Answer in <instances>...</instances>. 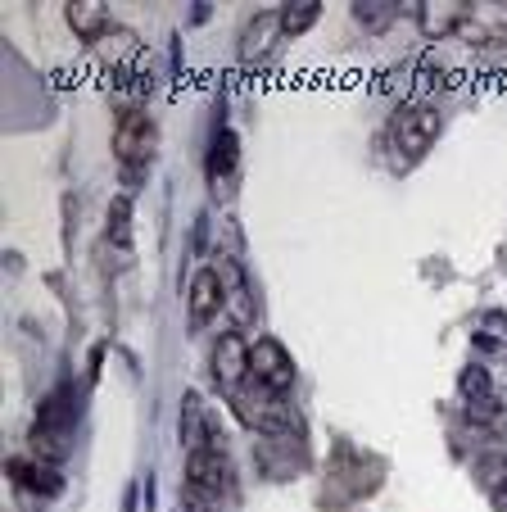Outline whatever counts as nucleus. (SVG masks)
<instances>
[{"label":"nucleus","mask_w":507,"mask_h":512,"mask_svg":"<svg viewBox=\"0 0 507 512\" xmlns=\"http://www.w3.org/2000/svg\"><path fill=\"white\" fill-rule=\"evenodd\" d=\"M231 413L249 426V431H263V435H290L295 431V413H290L286 395H272L263 390L259 381H249L231 395Z\"/></svg>","instance_id":"f257e3e1"},{"label":"nucleus","mask_w":507,"mask_h":512,"mask_svg":"<svg viewBox=\"0 0 507 512\" xmlns=\"http://www.w3.org/2000/svg\"><path fill=\"white\" fill-rule=\"evenodd\" d=\"M390 141H394V150H399V159L417 164V159L440 141V109H431V105L399 109L390 123Z\"/></svg>","instance_id":"f03ea898"},{"label":"nucleus","mask_w":507,"mask_h":512,"mask_svg":"<svg viewBox=\"0 0 507 512\" xmlns=\"http://www.w3.org/2000/svg\"><path fill=\"white\" fill-rule=\"evenodd\" d=\"M249 381H259L272 395H290L295 386V358L277 336L249 340Z\"/></svg>","instance_id":"7ed1b4c3"},{"label":"nucleus","mask_w":507,"mask_h":512,"mask_svg":"<svg viewBox=\"0 0 507 512\" xmlns=\"http://www.w3.org/2000/svg\"><path fill=\"white\" fill-rule=\"evenodd\" d=\"M154 145H159V127H154V118L141 114V109H127L114 127V159L127 164V168H141V164H150Z\"/></svg>","instance_id":"20e7f679"},{"label":"nucleus","mask_w":507,"mask_h":512,"mask_svg":"<svg viewBox=\"0 0 507 512\" xmlns=\"http://www.w3.org/2000/svg\"><path fill=\"white\" fill-rule=\"evenodd\" d=\"M186 485H191L195 494H209V499H218V494L231 490V458H227L218 435H213V445L186 454Z\"/></svg>","instance_id":"39448f33"},{"label":"nucleus","mask_w":507,"mask_h":512,"mask_svg":"<svg viewBox=\"0 0 507 512\" xmlns=\"http://www.w3.org/2000/svg\"><path fill=\"white\" fill-rule=\"evenodd\" d=\"M209 372H213V381H218L227 395H236V390L245 386V377H249V340L240 336V331H222V336L213 340Z\"/></svg>","instance_id":"423d86ee"},{"label":"nucleus","mask_w":507,"mask_h":512,"mask_svg":"<svg viewBox=\"0 0 507 512\" xmlns=\"http://www.w3.org/2000/svg\"><path fill=\"white\" fill-rule=\"evenodd\" d=\"M227 309V290H222V277L218 268H200L191 277V286H186V313H191V327H209L218 313Z\"/></svg>","instance_id":"0eeeda50"},{"label":"nucleus","mask_w":507,"mask_h":512,"mask_svg":"<svg viewBox=\"0 0 507 512\" xmlns=\"http://www.w3.org/2000/svg\"><path fill=\"white\" fill-rule=\"evenodd\" d=\"M10 481L19 485V490H32V494H41V499H55L59 490H64V476H59V467L55 463H46V458H37V454H19V458H10Z\"/></svg>","instance_id":"6e6552de"},{"label":"nucleus","mask_w":507,"mask_h":512,"mask_svg":"<svg viewBox=\"0 0 507 512\" xmlns=\"http://www.w3.org/2000/svg\"><path fill=\"white\" fill-rule=\"evenodd\" d=\"M467 19L471 5H458V0H421L417 5V28L426 41H449Z\"/></svg>","instance_id":"1a4fd4ad"},{"label":"nucleus","mask_w":507,"mask_h":512,"mask_svg":"<svg viewBox=\"0 0 507 512\" xmlns=\"http://www.w3.org/2000/svg\"><path fill=\"white\" fill-rule=\"evenodd\" d=\"M281 37H286V32H281V10L254 14V19L245 23V32H240V64H259Z\"/></svg>","instance_id":"9d476101"},{"label":"nucleus","mask_w":507,"mask_h":512,"mask_svg":"<svg viewBox=\"0 0 507 512\" xmlns=\"http://www.w3.org/2000/svg\"><path fill=\"white\" fill-rule=\"evenodd\" d=\"M218 277H222V290H227V309H231V318L245 327V322H254V295H249V281H245V272H240V263L236 259H227V254H218Z\"/></svg>","instance_id":"9b49d317"},{"label":"nucleus","mask_w":507,"mask_h":512,"mask_svg":"<svg viewBox=\"0 0 507 512\" xmlns=\"http://www.w3.org/2000/svg\"><path fill=\"white\" fill-rule=\"evenodd\" d=\"M177 431H182V449H186V454L213 445V422H209L204 399L195 395V390H186V395H182V422H177Z\"/></svg>","instance_id":"f8f14e48"},{"label":"nucleus","mask_w":507,"mask_h":512,"mask_svg":"<svg viewBox=\"0 0 507 512\" xmlns=\"http://www.w3.org/2000/svg\"><path fill=\"white\" fill-rule=\"evenodd\" d=\"M64 19L82 41L105 37V28H109V10L100 5V0H73V5L64 10Z\"/></svg>","instance_id":"ddd939ff"},{"label":"nucleus","mask_w":507,"mask_h":512,"mask_svg":"<svg viewBox=\"0 0 507 512\" xmlns=\"http://www.w3.org/2000/svg\"><path fill=\"white\" fill-rule=\"evenodd\" d=\"M28 449L37 458H46V463L59 467L73 445H68V431H55V426H32V431H28Z\"/></svg>","instance_id":"4468645a"},{"label":"nucleus","mask_w":507,"mask_h":512,"mask_svg":"<svg viewBox=\"0 0 507 512\" xmlns=\"http://www.w3.org/2000/svg\"><path fill=\"white\" fill-rule=\"evenodd\" d=\"M317 19H322V0H295V5H281V32H286V37H304Z\"/></svg>","instance_id":"2eb2a0df"},{"label":"nucleus","mask_w":507,"mask_h":512,"mask_svg":"<svg viewBox=\"0 0 507 512\" xmlns=\"http://www.w3.org/2000/svg\"><path fill=\"white\" fill-rule=\"evenodd\" d=\"M73 417H77V404H73V395H68V386H59L55 395L41 404V413H37V426H55V431H68L73 426Z\"/></svg>","instance_id":"dca6fc26"},{"label":"nucleus","mask_w":507,"mask_h":512,"mask_svg":"<svg viewBox=\"0 0 507 512\" xmlns=\"http://www.w3.org/2000/svg\"><path fill=\"white\" fill-rule=\"evenodd\" d=\"M236 145H240L236 132H231V127H218V136H213V145H209V177L213 182L236 168Z\"/></svg>","instance_id":"f3484780"},{"label":"nucleus","mask_w":507,"mask_h":512,"mask_svg":"<svg viewBox=\"0 0 507 512\" xmlns=\"http://www.w3.org/2000/svg\"><path fill=\"white\" fill-rule=\"evenodd\" d=\"M394 19H399V5H390V0H358L354 5V23L367 32H385Z\"/></svg>","instance_id":"a211bd4d"},{"label":"nucleus","mask_w":507,"mask_h":512,"mask_svg":"<svg viewBox=\"0 0 507 512\" xmlns=\"http://www.w3.org/2000/svg\"><path fill=\"white\" fill-rule=\"evenodd\" d=\"M109 241L118 250H132V195H118L109 204Z\"/></svg>","instance_id":"6ab92c4d"},{"label":"nucleus","mask_w":507,"mask_h":512,"mask_svg":"<svg viewBox=\"0 0 507 512\" xmlns=\"http://www.w3.org/2000/svg\"><path fill=\"white\" fill-rule=\"evenodd\" d=\"M458 395H462V404H476V399H489V395H494V386H489V368H480V363L462 368Z\"/></svg>","instance_id":"aec40b11"},{"label":"nucleus","mask_w":507,"mask_h":512,"mask_svg":"<svg viewBox=\"0 0 507 512\" xmlns=\"http://www.w3.org/2000/svg\"><path fill=\"white\" fill-rule=\"evenodd\" d=\"M476 472H480V481L489 485V494H494L498 485H507V463H503V458H480Z\"/></svg>","instance_id":"412c9836"},{"label":"nucleus","mask_w":507,"mask_h":512,"mask_svg":"<svg viewBox=\"0 0 507 512\" xmlns=\"http://www.w3.org/2000/svg\"><path fill=\"white\" fill-rule=\"evenodd\" d=\"M467 417H471V422H498V417H503V404H498L494 395L476 399V404H467Z\"/></svg>","instance_id":"4be33fe9"},{"label":"nucleus","mask_w":507,"mask_h":512,"mask_svg":"<svg viewBox=\"0 0 507 512\" xmlns=\"http://www.w3.org/2000/svg\"><path fill=\"white\" fill-rule=\"evenodd\" d=\"M494 508L507 512V485H498V490H494Z\"/></svg>","instance_id":"5701e85b"},{"label":"nucleus","mask_w":507,"mask_h":512,"mask_svg":"<svg viewBox=\"0 0 507 512\" xmlns=\"http://www.w3.org/2000/svg\"><path fill=\"white\" fill-rule=\"evenodd\" d=\"M186 512H209V508H204V503H191V508H186Z\"/></svg>","instance_id":"b1692460"}]
</instances>
